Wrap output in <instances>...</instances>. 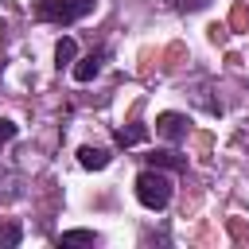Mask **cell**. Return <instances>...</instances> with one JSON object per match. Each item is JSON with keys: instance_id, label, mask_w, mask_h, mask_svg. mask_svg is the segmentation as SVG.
I'll use <instances>...</instances> for the list:
<instances>
[{"instance_id": "6da1fadb", "label": "cell", "mask_w": 249, "mask_h": 249, "mask_svg": "<svg viewBox=\"0 0 249 249\" xmlns=\"http://www.w3.org/2000/svg\"><path fill=\"white\" fill-rule=\"evenodd\" d=\"M136 198L148 210H163L171 202V179L163 175V167H144L136 175Z\"/></svg>"}, {"instance_id": "8fae6325", "label": "cell", "mask_w": 249, "mask_h": 249, "mask_svg": "<svg viewBox=\"0 0 249 249\" xmlns=\"http://www.w3.org/2000/svg\"><path fill=\"white\" fill-rule=\"evenodd\" d=\"M16 121H8V117H0V144H8V140H16Z\"/></svg>"}, {"instance_id": "52a82bcc", "label": "cell", "mask_w": 249, "mask_h": 249, "mask_svg": "<svg viewBox=\"0 0 249 249\" xmlns=\"http://www.w3.org/2000/svg\"><path fill=\"white\" fill-rule=\"evenodd\" d=\"M152 167H171V171H187V160H183L179 152L163 148V152H156V156H152Z\"/></svg>"}, {"instance_id": "30bf717a", "label": "cell", "mask_w": 249, "mask_h": 249, "mask_svg": "<svg viewBox=\"0 0 249 249\" xmlns=\"http://www.w3.org/2000/svg\"><path fill=\"white\" fill-rule=\"evenodd\" d=\"M144 136H148V128H144V124H128V128H121V132H117V144H124V148H128V144H140Z\"/></svg>"}, {"instance_id": "ba28073f", "label": "cell", "mask_w": 249, "mask_h": 249, "mask_svg": "<svg viewBox=\"0 0 249 249\" xmlns=\"http://www.w3.org/2000/svg\"><path fill=\"white\" fill-rule=\"evenodd\" d=\"M58 245H97V233L93 230H66L58 237Z\"/></svg>"}, {"instance_id": "9c48e42d", "label": "cell", "mask_w": 249, "mask_h": 249, "mask_svg": "<svg viewBox=\"0 0 249 249\" xmlns=\"http://www.w3.org/2000/svg\"><path fill=\"white\" fill-rule=\"evenodd\" d=\"M19 237H23L19 222H0V249H16V245H19Z\"/></svg>"}, {"instance_id": "7a4b0ae2", "label": "cell", "mask_w": 249, "mask_h": 249, "mask_svg": "<svg viewBox=\"0 0 249 249\" xmlns=\"http://www.w3.org/2000/svg\"><path fill=\"white\" fill-rule=\"evenodd\" d=\"M93 8H97V0H39L35 19H43V23H78Z\"/></svg>"}, {"instance_id": "5b68a950", "label": "cell", "mask_w": 249, "mask_h": 249, "mask_svg": "<svg viewBox=\"0 0 249 249\" xmlns=\"http://www.w3.org/2000/svg\"><path fill=\"white\" fill-rule=\"evenodd\" d=\"M78 163H82L86 171H101V167H109V148L82 144V148H78Z\"/></svg>"}, {"instance_id": "7c38bea8", "label": "cell", "mask_w": 249, "mask_h": 249, "mask_svg": "<svg viewBox=\"0 0 249 249\" xmlns=\"http://www.w3.org/2000/svg\"><path fill=\"white\" fill-rule=\"evenodd\" d=\"M210 0H175V8H187V12H195V8H206Z\"/></svg>"}, {"instance_id": "277c9868", "label": "cell", "mask_w": 249, "mask_h": 249, "mask_svg": "<svg viewBox=\"0 0 249 249\" xmlns=\"http://www.w3.org/2000/svg\"><path fill=\"white\" fill-rule=\"evenodd\" d=\"M101 62H105V51H89L82 62H74V82H93L101 74Z\"/></svg>"}, {"instance_id": "8992f818", "label": "cell", "mask_w": 249, "mask_h": 249, "mask_svg": "<svg viewBox=\"0 0 249 249\" xmlns=\"http://www.w3.org/2000/svg\"><path fill=\"white\" fill-rule=\"evenodd\" d=\"M74 54H78V43L70 39V35H62L58 43H54V66L62 70V66H70L74 62Z\"/></svg>"}, {"instance_id": "3957f363", "label": "cell", "mask_w": 249, "mask_h": 249, "mask_svg": "<svg viewBox=\"0 0 249 249\" xmlns=\"http://www.w3.org/2000/svg\"><path fill=\"white\" fill-rule=\"evenodd\" d=\"M156 132H160L163 140L179 144V140H187V132H191V121H187L183 113H160V117H156Z\"/></svg>"}]
</instances>
